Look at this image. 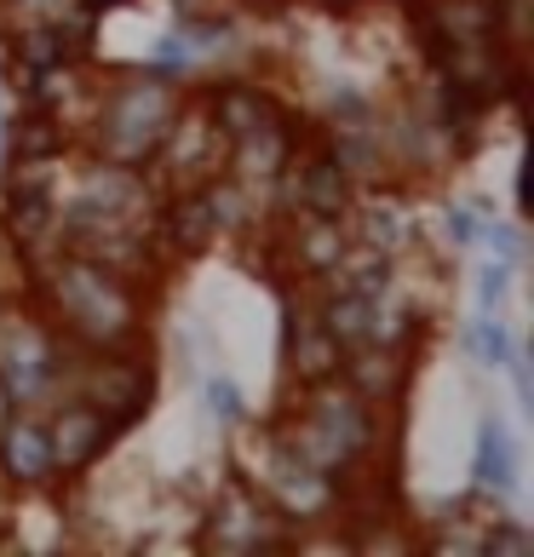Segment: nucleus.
<instances>
[{
    "label": "nucleus",
    "mask_w": 534,
    "mask_h": 557,
    "mask_svg": "<svg viewBox=\"0 0 534 557\" xmlns=\"http://www.w3.org/2000/svg\"><path fill=\"white\" fill-rule=\"evenodd\" d=\"M271 431L299 466H311L334 483H345L368 460H385V408L362 403L357 391L339 385V380L305 385V397L287 408V420L271 425Z\"/></svg>",
    "instance_id": "obj_2"
},
{
    "label": "nucleus",
    "mask_w": 534,
    "mask_h": 557,
    "mask_svg": "<svg viewBox=\"0 0 534 557\" xmlns=\"http://www.w3.org/2000/svg\"><path fill=\"white\" fill-rule=\"evenodd\" d=\"M64 391L87 408H98L110 425L133 431L156 408V357H150V345H104V350L70 345Z\"/></svg>",
    "instance_id": "obj_5"
},
{
    "label": "nucleus",
    "mask_w": 534,
    "mask_h": 557,
    "mask_svg": "<svg viewBox=\"0 0 534 557\" xmlns=\"http://www.w3.org/2000/svg\"><path fill=\"white\" fill-rule=\"evenodd\" d=\"M322 127L327 133H345V127H374V115H380V104L368 92H357V87H334L327 92V104H322Z\"/></svg>",
    "instance_id": "obj_21"
},
{
    "label": "nucleus",
    "mask_w": 534,
    "mask_h": 557,
    "mask_svg": "<svg viewBox=\"0 0 534 557\" xmlns=\"http://www.w3.org/2000/svg\"><path fill=\"white\" fill-rule=\"evenodd\" d=\"M500 374L518 380V403H523V408H534V368H529V350H523V345H511V357H506Z\"/></svg>",
    "instance_id": "obj_26"
},
{
    "label": "nucleus",
    "mask_w": 534,
    "mask_h": 557,
    "mask_svg": "<svg viewBox=\"0 0 534 557\" xmlns=\"http://www.w3.org/2000/svg\"><path fill=\"white\" fill-rule=\"evenodd\" d=\"M224 156H231V138L213 127L201 92H184L173 121H167V133L156 144V156L144 161V173L161 184V196L167 190H201L208 178L224 173Z\"/></svg>",
    "instance_id": "obj_6"
},
{
    "label": "nucleus",
    "mask_w": 534,
    "mask_h": 557,
    "mask_svg": "<svg viewBox=\"0 0 534 557\" xmlns=\"http://www.w3.org/2000/svg\"><path fill=\"white\" fill-rule=\"evenodd\" d=\"M219 242H224V231H219V219H213L208 190H167V196H161L156 247H161L167 259L196 264V259H208Z\"/></svg>",
    "instance_id": "obj_10"
},
{
    "label": "nucleus",
    "mask_w": 534,
    "mask_h": 557,
    "mask_svg": "<svg viewBox=\"0 0 534 557\" xmlns=\"http://www.w3.org/2000/svg\"><path fill=\"white\" fill-rule=\"evenodd\" d=\"M511 282H518V271H511L506 259H483L477 276H471V294H477V311H506L511 299Z\"/></svg>",
    "instance_id": "obj_24"
},
{
    "label": "nucleus",
    "mask_w": 534,
    "mask_h": 557,
    "mask_svg": "<svg viewBox=\"0 0 534 557\" xmlns=\"http://www.w3.org/2000/svg\"><path fill=\"white\" fill-rule=\"evenodd\" d=\"M477 208L471 201H443V213H437V231H443V242H448V253H471L477 247Z\"/></svg>",
    "instance_id": "obj_25"
},
{
    "label": "nucleus",
    "mask_w": 534,
    "mask_h": 557,
    "mask_svg": "<svg viewBox=\"0 0 534 557\" xmlns=\"http://www.w3.org/2000/svg\"><path fill=\"white\" fill-rule=\"evenodd\" d=\"M351 236H362L368 247H380V253H414L425 242V224L414 213V201H408L397 184H374V190H357V208H351Z\"/></svg>",
    "instance_id": "obj_8"
},
{
    "label": "nucleus",
    "mask_w": 534,
    "mask_h": 557,
    "mask_svg": "<svg viewBox=\"0 0 534 557\" xmlns=\"http://www.w3.org/2000/svg\"><path fill=\"white\" fill-rule=\"evenodd\" d=\"M311 7H322V12H351L357 0H311Z\"/></svg>",
    "instance_id": "obj_28"
},
{
    "label": "nucleus",
    "mask_w": 534,
    "mask_h": 557,
    "mask_svg": "<svg viewBox=\"0 0 534 557\" xmlns=\"http://www.w3.org/2000/svg\"><path fill=\"white\" fill-rule=\"evenodd\" d=\"M511 345H518V334L506 327L500 311H477L471 322H460V350H465V362L488 368V374H500V368H506Z\"/></svg>",
    "instance_id": "obj_18"
},
{
    "label": "nucleus",
    "mask_w": 534,
    "mask_h": 557,
    "mask_svg": "<svg viewBox=\"0 0 534 557\" xmlns=\"http://www.w3.org/2000/svg\"><path fill=\"white\" fill-rule=\"evenodd\" d=\"M299 121H287V110H276L271 121H259L253 133H241V138H231V156H224V173L231 178H241L248 190H271L276 184V173L294 161V150H299Z\"/></svg>",
    "instance_id": "obj_11"
},
{
    "label": "nucleus",
    "mask_w": 534,
    "mask_h": 557,
    "mask_svg": "<svg viewBox=\"0 0 534 557\" xmlns=\"http://www.w3.org/2000/svg\"><path fill=\"white\" fill-rule=\"evenodd\" d=\"M477 557H534V529L523 523V518H495L483 529V546H477Z\"/></svg>",
    "instance_id": "obj_23"
},
{
    "label": "nucleus",
    "mask_w": 534,
    "mask_h": 557,
    "mask_svg": "<svg viewBox=\"0 0 534 557\" xmlns=\"http://www.w3.org/2000/svg\"><path fill=\"white\" fill-rule=\"evenodd\" d=\"M201 403H208V414L224 431H236L241 420H248V397H241V385L231 374H201Z\"/></svg>",
    "instance_id": "obj_22"
},
{
    "label": "nucleus",
    "mask_w": 534,
    "mask_h": 557,
    "mask_svg": "<svg viewBox=\"0 0 534 557\" xmlns=\"http://www.w3.org/2000/svg\"><path fill=\"white\" fill-rule=\"evenodd\" d=\"M29 294L35 311L80 350L150 345V287L121 282L115 271L80 253H58L52 264H40L29 276Z\"/></svg>",
    "instance_id": "obj_1"
},
{
    "label": "nucleus",
    "mask_w": 534,
    "mask_h": 557,
    "mask_svg": "<svg viewBox=\"0 0 534 557\" xmlns=\"http://www.w3.org/2000/svg\"><path fill=\"white\" fill-rule=\"evenodd\" d=\"M385 7H408V0H385Z\"/></svg>",
    "instance_id": "obj_29"
},
{
    "label": "nucleus",
    "mask_w": 534,
    "mask_h": 557,
    "mask_svg": "<svg viewBox=\"0 0 534 557\" xmlns=\"http://www.w3.org/2000/svg\"><path fill=\"white\" fill-rule=\"evenodd\" d=\"M477 247H488V259H506L511 271L529 259V236L518 219H500V213H483L477 219Z\"/></svg>",
    "instance_id": "obj_20"
},
{
    "label": "nucleus",
    "mask_w": 534,
    "mask_h": 557,
    "mask_svg": "<svg viewBox=\"0 0 534 557\" xmlns=\"http://www.w3.org/2000/svg\"><path fill=\"white\" fill-rule=\"evenodd\" d=\"M52 431V460H58V478H87L98 460H110L115 443H121V425H110L98 408H87L80 397H64L47 414Z\"/></svg>",
    "instance_id": "obj_7"
},
{
    "label": "nucleus",
    "mask_w": 534,
    "mask_h": 557,
    "mask_svg": "<svg viewBox=\"0 0 534 557\" xmlns=\"http://www.w3.org/2000/svg\"><path fill=\"white\" fill-rule=\"evenodd\" d=\"M201 104H208L213 127H219L224 138L253 133L259 121H271V115L282 110L271 87H259V81H241V75H224V81H213V87H201Z\"/></svg>",
    "instance_id": "obj_15"
},
{
    "label": "nucleus",
    "mask_w": 534,
    "mask_h": 557,
    "mask_svg": "<svg viewBox=\"0 0 534 557\" xmlns=\"http://www.w3.org/2000/svg\"><path fill=\"white\" fill-rule=\"evenodd\" d=\"M178 81H161L156 70H127V75H104V92H98L92 127L80 133L87 156L98 161H127V168H144L156 156L161 133L178 110Z\"/></svg>",
    "instance_id": "obj_3"
},
{
    "label": "nucleus",
    "mask_w": 534,
    "mask_h": 557,
    "mask_svg": "<svg viewBox=\"0 0 534 557\" xmlns=\"http://www.w3.org/2000/svg\"><path fill=\"white\" fill-rule=\"evenodd\" d=\"M0 478H7L17 494H24V488H52V483H58L47 414H35V408H17V420L0 431Z\"/></svg>",
    "instance_id": "obj_13"
},
{
    "label": "nucleus",
    "mask_w": 534,
    "mask_h": 557,
    "mask_svg": "<svg viewBox=\"0 0 534 557\" xmlns=\"http://www.w3.org/2000/svg\"><path fill=\"white\" fill-rule=\"evenodd\" d=\"M414 350H392V345H351L339 362V385H351L362 403L374 408H397L414 385Z\"/></svg>",
    "instance_id": "obj_12"
},
{
    "label": "nucleus",
    "mask_w": 534,
    "mask_h": 557,
    "mask_svg": "<svg viewBox=\"0 0 534 557\" xmlns=\"http://www.w3.org/2000/svg\"><path fill=\"white\" fill-rule=\"evenodd\" d=\"M196 552H219V557H282L294 552L299 541V523L287 511L271 506V494L253 488L248 478L224 471V483L208 494L201 506V523H196Z\"/></svg>",
    "instance_id": "obj_4"
},
{
    "label": "nucleus",
    "mask_w": 534,
    "mask_h": 557,
    "mask_svg": "<svg viewBox=\"0 0 534 557\" xmlns=\"http://www.w3.org/2000/svg\"><path fill=\"white\" fill-rule=\"evenodd\" d=\"M196 58H201V52H196L190 40H184V35L167 24V29H161V35L150 40V52H144V70H156L161 81H184V75L196 70Z\"/></svg>",
    "instance_id": "obj_19"
},
{
    "label": "nucleus",
    "mask_w": 534,
    "mask_h": 557,
    "mask_svg": "<svg viewBox=\"0 0 534 557\" xmlns=\"http://www.w3.org/2000/svg\"><path fill=\"white\" fill-rule=\"evenodd\" d=\"M282 345H287V374L299 380V391H305V385H322V380H339L345 345L327 334L316 311H299V299H287Z\"/></svg>",
    "instance_id": "obj_14"
},
{
    "label": "nucleus",
    "mask_w": 534,
    "mask_h": 557,
    "mask_svg": "<svg viewBox=\"0 0 534 557\" xmlns=\"http://www.w3.org/2000/svg\"><path fill=\"white\" fill-rule=\"evenodd\" d=\"M351 247V219H311V213H282V236H276V259L294 271L299 282L327 276Z\"/></svg>",
    "instance_id": "obj_9"
},
{
    "label": "nucleus",
    "mask_w": 534,
    "mask_h": 557,
    "mask_svg": "<svg viewBox=\"0 0 534 557\" xmlns=\"http://www.w3.org/2000/svg\"><path fill=\"white\" fill-rule=\"evenodd\" d=\"M12 420H17V397L7 391V380H0V431H7Z\"/></svg>",
    "instance_id": "obj_27"
},
{
    "label": "nucleus",
    "mask_w": 534,
    "mask_h": 557,
    "mask_svg": "<svg viewBox=\"0 0 534 557\" xmlns=\"http://www.w3.org/2000/svg\"><path fill=\"white\" fill-rule=\"evenodd\" d=\"M471 483L495 488V494L518 488V448H511V431H506L500 414L477 420V443H471Z\"/></svg>",
    "instance_id": "obj_17"
},
{
    "label": "nucleus",
    "mask_w": 534,
    "mask_h": 557,
    "mask_svg": "<svg viewBox=\"0 0 534 557\" xmlns=\"http://www.w3.org/2000/svg\"><path fill=\"white\" fill-rule=\"evenodd\" d=\"M75 138L52 110L17 104V115L0 121V156H70Z\"/></svg>",
    "instance_id": "obj_16"
}]
</instances>
